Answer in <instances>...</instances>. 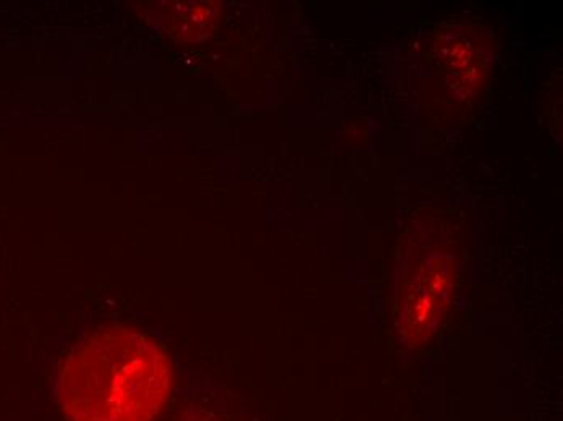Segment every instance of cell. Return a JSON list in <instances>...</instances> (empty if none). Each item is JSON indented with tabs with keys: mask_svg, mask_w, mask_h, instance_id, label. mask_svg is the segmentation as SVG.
<instances>
[{
	"mask_svg": "<svg viewBox=\"0 0 563 421\" xmlns=\"http://www.w3.org/2000/svg\"><path fill=\"white\" fill-rule=\"evenodd\" d=\"M170 365L141 332H96L65 362L60 400L70 421H154L169 400Z\"/></svg>",
	"mask_w": 563,
	"mask_h": 421,
	"instance_id": "1",
	"label": "cell"
},
{
	"mask_svg": "<svg viewBox=\"0 0 563 421\" xmlns=\"http://www.w3.org/2000/svg\"><path fill=\"white\" fill-rule=\"evenodd\" d=\"M451 265L441 256L426 259L408 287L407 300L401 308L400 332L410 334L411 341L428 337L439 318L442 317L449 289H451Z\"/></svg>",
	"mask_w": 563,
	"mask_h": 421,
	"instance_id": "2",
	"label": "cell"
},
{
	"mask_svg": "<svg viewBox=\"0 0 563 421\" xmlns=\"http://www.w3.org/2000/svg\"><path fill=\"white\" fill-rule=\"evenodd\" d=\"M178 421H222L216 413L206 409H188Z\"/></svg>",
	"mask_w": 563,
	"mask_h": 421,
	"instance_id": "3",
	"label": "cell"
}]
</instances>
